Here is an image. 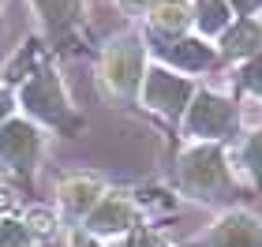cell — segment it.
Masks as SVG:
<instances>
[{"mask_svg": "<svg viewBox=\"0 0 262 247\" xmlns=\"http://www.w3.org/2000/svg\"><path fill=\"white\" fill-rule=\"evenodd\" d=\"M195 27L202 34H221L229 27V4L225 0H199L195 4Z\"/></svg>", "mask_w": 262, "mask_h": 247, "instance_id": "obj_12", "label": "cell"}, {"mask_svg": "<svg viewBox=\"0 0 262 247\" xmlns=\"http://www.w3.org/2000/svg\"><path fill=\"white\" fill-rule=\"evenodd\" d=\"M45 150V131L30 116H11V120L0 124V165L15 176H30L41 161Z\"/></svg>", "mask_w": 262, "mask_h": 247, "instance_id": "obj_4", "label": "cell"}, {"mask_svg": "<svg viewBox=\"0 0 262 247\" xmlns=\"http://www.w3.org/2000/svg\"><path fill=\"white\" fill-rule=\"evenodd\" d=\"M232 4H236V8H240L244 15H247V11H255V8L262 4V0H232Z\"/></svg>", "mask_w": 262, "mask_h": 247, "instance_id": "obj_20", "label": "cell"}, {"mask_svg": "<svg viewBox=\"0 0 262 247\" xmlns=\"http://www.w3.org/2000/svg\"><path fill=\"white\" fill-rule=\"evenodd\" d=\"M244 82H247L251 90H258V94H262V56H258V60L244 72Z\"/></svg>", "mask_w": 262, "mask_h": 247, "instance_id": "obj_16", "label": "cell"}, {"mask_svg": "<svg viewBox=\"0 0 262 247\" xmlns=\"http://www.w3.org/2000/svg\"><path fill=\"white\" fill-rule=\"evenodd\" d=\"M154 34H165V38H176V34H184L187 27L195 23L191 8L184 4V0H158L150 11H146Z\"/></svg>", "mask_w": 262, "mask_h": 247, "instance_id": "obj_10", "label": "cell"}, {"mask_svg": "<svg viewBox=\"0 0 262 247\" xmlns=\"http://www.w3.org/2000/svg\"><path fill=\"white\" fill-rule=\"evenodd\" d=\"M142 98H146L150 109L180 116L184 101L191 98V82L180 79V75H172V72H161V68H150L146 79H142Z\"/></svg>", "mask_w": 262, "mask_h": 247, "instance_id": "obj_5", "label": "cell"}, {"mask_svg": "<svg viewBox=\"0 0 262 247\" xmlns=\"http://www.w3.org/2000/svg\"><path fill=\"white\" fill-rule=\"evenodd\" d=\"M56 195H60V210H64V214L82 221L94 206H98V198L105 195V187H101L98 176H68Z\"/></svg>", "mask_w": 262, "mask_h": 247, "instance_id": "obj_8", "label": "cell"}, {"mask_svg": "<svg viewBox=\"0 0 262 247\" xmlns=\"http://www.w3.org/2000/svg\"><path fill=\"white\" fill-rule=\"evenodd\" d=\"M15 101L38 127H53V131H60L68 139L82 131V116H79L75 105H71L60 75L53 72V64H45L34 75L23 79L15 86Z\"/></svg>", "mask_w": 262, "mask_h": 247, "instance_id": "obj_1", "label": "cell"}, {"mask_svg": "<svg viewBox=\"0 0 262 247\" xmlns=\"http://www.w3.org/2000/svg\"><path fill=\"white\" fill-rule=\"evenodd\" d=\"M225 53L236 56V53H255L258 49V30L251 27V23H240V27H232L229 34H225Z\"/></svg>", "mask_w": 262, "mask_h": 247, "instance_id": "obj_14", "label": "cell"}, {"mask_svg": "<svg viewBox=\"0 0 262 247\" xmlns=\"http://www.w3.org/2000/svg\"><path fill=\"white\" fill-rule=\"evenodd\" d=\"M71 247H101V243L94 240L86 229H79V232H71Z\"/></svg>", "mask_w": 262, "mask_h": 247, "instance_id": "obj_19", "label": "cell"}, {"mask_svg": "<svg viewBox=\"0 0 262 247\" xmlns=\"http://www.w3.org/2000/svg\"><path fill=\"white\" fill-rule=\"evenodd\" d=\"M180 180L187 191L195 195H210L217 191L221 180H225V165H221V150L213 146H202V150H191L180 165Z\"/></svg>", "mask_w": 262, "mask_h": 247, "instance_id": "obj_7", "label": "cell"}, {"mask_svg": "<svg viewBox=\"0 0 262 247\" xmlns=\"http://www.w3.org/2000/svg\"><path fill=\"white\" fill-rule=\"evenodd\" d=\"M131 221H135L131 198L124 191H105L98 198V206L82 217V229H86L90 236H116V232L131 229Z\"/></svg>", "mask_w": 262, "mask_h": 247, "instance_id": "obj_6", "label": "cell"}, {"mask_svg": "<svg viewBox=\"0 0 262 247\" xmlns=\"http://www.w3.org/2000/svg\"><path fill=\"white\" fill-rule=\"evenodd\" d=\"M229 124H232V105L221 101V98H210V94H202V98L195 101L191 116H187V131H191V135H202V139L221 135Z\"/></svg>", "mask_w": 262, "mask_h": 247, "instance_id": "obj_9", "label": "cell"}, {"mask_svg": "<svg viewBox=\"0 0 262 247\" xmlns=\"http://www.w3.org/2000/svg\"><path fill=\"white\" fill-rule=\"evenodd\" d=\"M38 236L30 232L27 221L19 217H0V247H34Z\"/></svg>", "mask_w": 262, "mask_h": 247, "instance_id": "obj_13", "label": "cell"}, {"mask_svg": "<svg viewBox=\"0 0 262 247\" xmlns=\"http://www.w3.org/2000/svg\"><path fill=\"white\" fill-rule=\"evenodd\" d=\"M247 161H251V169L262 176V135L251 139V146H247Z\"/></svg>", "mask_w": 262, "mask_h": 247, "instance_id": "obj_17", "label": "cell"}, {"mask_svg": "<svg viewBox=\"0 0 262 247\" xmlns=\"http://www.w3.org/2000/svg\"><path fill=\"white\" fill-rule=\"evenodd\" d=\"M38 15V38L53 56H71L86 49V15L82 0H27Z\"/></svg>", "mask_w": 262, "mask_h": 247, "instance_id": "obj_3", "label": "cell"}, {"mask_svg": "<svg viewBox=\"0 0 262 247\" xmlns=\"http://www.w3.org/2000/svg\"><path fill=\"white\" fill-rule=\"evenodd\" d=\"M19 109V101H15V86H8V82H0V124L11 120Z\"/></svg>", "mask_w": 262, "mask_h": 247, "instance_id": "obj_15", "label": "cell"}, {"mask_svg": "<svg viewBox=\"0 0 262 247\" xmlns=\"http://www.w3.org/2000/svg\"><path fill=\"white\" fill-rule=\"evenodd\" d=\"M116 4H120L127 15H142V11H150L154 4H158V0H116Z\"/></svg>", "mask_w": 262, "mask_h": 247, "instance_id": "obj_18", "label": "cell"}, {"mask_svg": "<svg viewBox=\"0 0 262 247\" xmlns=\"http://www.w3.org/2000/svg\"><path fill=\"white\" fill-rule=\"evenodd\" d=\"M4 8H8V0H0V15H4Z\"/></svg>", "mask_w": 262, "mask_h": 247, "instance_id": "obj_21", "label": "cell"}, {"mask_svg": "<svg viewBox=\"0 0 262 247\" xmlns=\"http://www.w3.org/2000/svg\"><path fill=\"white\" fill-rule=\"evenodd\" d=\"M213 243L217 247H262V225L247 214H232L217 225Z\"/></svg>", "mask_w": 262, "mask_h": 247, "instance_id": "obj_11", "label": "cell"}, {"mask_svg": "<svg viewBox=\"0 0 262 247\" xmlns=\"http://www.w3.org/2000/svg\"><path fill=\"white\" fill-rule=\"evenodd\" d=\"M146 79V45L139 34H116L98 53V86L113 101H131Z\"/></svg>", "mask_w": 262, "mask_h": 247, "instance_id": "obj_2", "label": "cell"}]
</instances>
